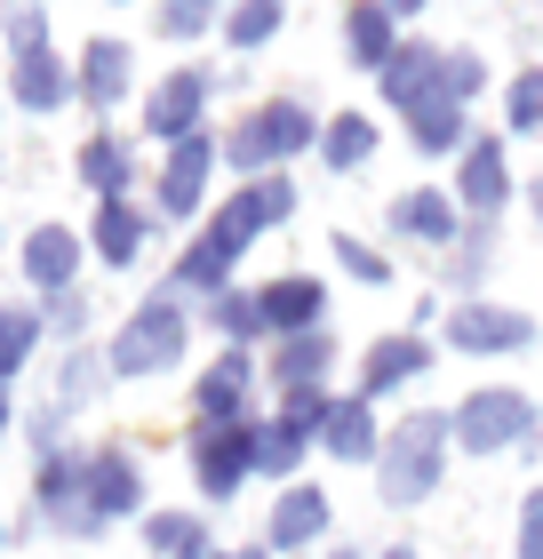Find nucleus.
I'll list each match as a JSON object with an SVG mask.
<instances>
[{"mask_svg": "<svg viewBox=\"0 0 543 559\" xmlns=\"http://www.w3.org/2000/svg\"><path fill=\"white\" fill-rule=\"evenodd\" d=\"M288 216H296V185H288V176H248V185L216 209L209 233L185 248V264H176V288H185V296H216L224 272L240 264V248H248L256 233H272V224H288Z\"/></svg>", "mask_w": 543, "mask_h": 559, "instance_id": "f257e3e1", "label": "nucleus"}, {"mask_svg": "<svg viewBox=\"0 0 543 559\" xmlns=\"http://www.w3.org/2000/svg\"><path fill=\"white\" fill-rule=\"evenodd\" d=\"M439 440H456V424L448 416H408L392 440H383V455H376V479H383V503H424L432 488H439Z\"/></svg>", "mask_w": 543, "mask_h": 559, "instance_id": "f03ea898", "label": "nucleus"}, {"mask_svg": "<svg viewBox=\"0 0 543 559\" xmlns=\"http://www.w3.org/2000/svg\"><path fill=\"white\" fill-rule=\"evenodd\" d=\"M304 144H320V120L296 105V96H280V105H256L240 129L224 136V160L232 168H248V176H272V160H288V152Z\"/></svg>", "mask_w": 543, "mask_h": 559, "instance_id": "7ed1b4c3", "label": "nucleus"}, {"mask_svg": "<svg viewBox=\"0 0 543 559\" xmlns=\"http://www.w3.org/2000/svg\"><path fill=\"white\" fill-rule=\"evenodd\" d=\"M448 424H456V440L472 448V455H504V448H520V440H535V431H543L535 400H528V392H504V384L472 392Z\"/></svg>", "mask_w": 543, "mask_h": 559, "instance_id": "20e7f679", "label": "nucleus"}, {"mask_svg": "<svg viewBox=\"0 0 543 559\" xmlns=\"http://www.w3.org/2000/svg\"><path fill=\"white\" fill-rule=\"evenodd\" d=\"M185 304L176 296H152V304H137V320L120 328V344L105 352L113 360V376H152V368H176L185 360Z\"/></svg>", "mask_w": 543, "mask_h": 559, "instance_id": "39448f33", "label": "nucleus"}, {"mask_svg": "<svg viewBox=\"0 0 543 559\" xmlns=\"http://www.w3.org/2000/svg\"><path fill=\"white\" fill-rule=\"evenodd\" d=\"M248 472H256V424H200V431H192V479H200L216 503L240 488Z\"/></svg>", "mask_w": 543, "mask_h": 559, "instance_id": "423d86ee", "label": "nucleus"}, {"mask_svg": "<svg viewBox=\"0 0 543 559\" xmlns=\"http://www.w3.org/2000/svg\"><path fill=\"white\" fill-rule=\"evenodd\" d=\"M448 344L456 352H528L535 344V320L528 312H511V304H456V320H448Z\"/></svg>", "mask_w": 543, "mask_h": 559, "instance_id": "0eeeda50", "label": "nucleus"}, {"mask_svg": "<svg viewBox=\"0 0 543 559\" xmlns=\"http://www.w3.org/2000/svg\"><path fill=\"white\" fill-rule=\"evenodd\" d=\"M144 503V479H137V455L128 448H96L88 455V527H113Z\"/></svg>", "mask_w": 543, "mask_h": 559, "instance_id": "6e6552de", "label": "nucleus"}, {"mask_svg": "<svg viewBox=\"0 0 543 559\" xmlns=\"http://www.w3.org/2000/svg\"><path fill=\"white\" fill-rule=\"evenodd\" d=\"M200 112H209V72H168L161 88H152V112H144V129L161 136L168 152L200 136Z\"/></svg>", "mask_w": 543, "mask_h": 559, "instance_id": "1a4fd4ad", "label": "nucleus"}, {"mask_svg": "<svg viewBox=\"0 0 543 559\" xmlns=\"http://www.w3.org/2000/svg\"><path fill=\"white\" fill-rule=\"evenodd\" d=\"M456 200H463V209H472L480 224H487V216H496L504 200H511V168H504V144H496V136H472V144H463Z\"/></svg>", "mask_w": 543, "mask_h": 559, "instance_id": "9d476101", "label": "nucleus"}, {"mask_svg": "<svg viewBox=\"0 0 543 559\" xmlns=\"http://www.w3.org/2000/svg\"><path fill=\"white\" fill-rule=\"evenodd\" d=\"M424 368H432V344H424V336H376V344H368V360H359V400L408 392Z\"/></svg>", "mask_w": 543, "mask_h": 559, "instance_id": "9b49d317", "label": "nucleus"}, {"mask_svg": "<svg viewBox=\"0 0 543 559\" xmlns=\"http://www.w3.org/2000/svg\"><path fill=\"white\" fill-rule=\"evenodd\" d=\"M40 512L57 527H88V455H72V448L40 455Z\"/></svg>", "mask_w": 543, "mask_h": 559, "instance_id": "f8f14e48", "label": "nucleus"}, {"mask_svg": "<svg viewBox=\"0 0 543 559\" xmlns=\"http://www.w3.org/2000/svg\"><path fill=\"white\" fill-rule=\"evenodd\" d=\"M383 96H392L400 112H416V105H432V96H448V57L439 48H424V40H408L392 64H383Z\"/></svg>", "mask_w": 543, "mask_h": 559, "instance_id": "ddd939ff", "label": "nucleus"}, {"mask_svg": "<svg viewBox=\"0 0 543 559\" xmlns=\"http://www.w3.org/2000/svg\"><path fill=\"white\" fill-rule=\"evenodd\" d=\"M256 296H264V328H272V336L280 344H288V336H312V328L328 320V288H320V280H272V288H256Z\"/></svg>", "mask_w": 543, "mask_h": 559, "instance_id": "4468645a", "label": "nucleus"}, {"mask_svg": "<svg viewBox=\"0 0 543 559\" xmlns=\"http://www.w3.org/2000/svg\"><path fill=\"white\" fill-rule=\"evenodd\" d=\"M209 168H216V136H185V144H176L168 168H161V216H192Z\"/></svg>", "mask_w": 543, "mask_h": 559, "instance_id": "2eb2a0df", "label": "nucleus"}, {"mask_svg": "<svg viewBox=\"0 0 543 559\" xmlns=\"http://www.w3.org/2000/svg\"><path fill=\"white\" fill-rule=\"evenodd\" d=\"M248 384H256V368H248V352H224V360L192 384V400H200V424H240V408H248Z\"/></svg>", "mask_w": 543, "mask_h": 559, "instance_id": "dca6fc26", "label": "nucleus"}, {"mask_svg": "<svg viewBox=\"0 0 543 559\" xmlns=\"http://www.w3.org/2000/svg\"><path fill=\"white\" fill-rule=\"evenodd\" d=\"M72 272H81V240H72L64 224H40V233L24 240V280H33V288H48V296H64Z\"/></svg>", "mask_w": 543, "mask_h": 559, "instance_id": "f3484780", "label": "nucleus"}, {"mask_svg": "<svg viewBox=\"0 0 543 559\" xmlns=\"http://www.w3.org/2000/svg\"><path fill=\"white\" fill-rule=\"evenodd\" d=\"M320 448L328 455H344V464H368V455H383V440H376V408L368 400H335L328 408V424H320Z\"/></svg>", "mask_w": 543, "mask_h": 559, "instance_id": "a211bd4d", "label": "nucleus"}, {"mask_svg": "<svg viewBox=\"0 0 543 559\" xmlns=\"http://www.w3.org/2000/svg\"><path fill=\"white\" fill-rule=\"evenodd\" d=\"M392 233L400 240H424V248H448L456 240V200L448 192H408V200H392Z\"/></svg>", "mask_w": 543, "mask_h": 559, "instance_id": "6ab92c4d", "label": "nucleus"}, {"mask_svg": "<svg viewBox=\"0 0 543 559\" xmlns=\"http://www.w3.org/2000/svg\"><path fill=\"white\" fill-rule=\"evenodd\" d=\"M9 88H16V105H24V112H57L64 96L81 88V72H64V64L40 48V57H16V81H9Z\"/></svg>", "mask_w": 543, "mask_h": 559, "instance_id": "aec40b11", "label": "nucleus"}, {"mask_svg": "<svg viewBox=\"0 0 543 559\" xmlns=\"http://www.w3.org/2000/svg\"><path fill=\"white\" fill-rule=\"evenodd\" d=\"M81 96H88V112H113L120 96H128V40H88V57H81Z\"/></svg>", "mask_w": 543, "mask_h": 559, "instance_id": "412c9836", "label": "nucleus"}, {"mask_svg": "<svg viewBox=\"0 0 543 559\" xmlns=\"http://www.w3.org/2000/svg\"><path fill=\"white\" fill-rule=\"evenodd\" d=\"M344 48H352V64H368L383 72L400 57V33H392V9H376V0H359V9L344 16Z\"/></svg>", "mask_w": 543, "mask_h": 559, "instance_id": "4be33fe9", "label": "nucleus"}, {"mask_svg": "<svg viewBox=\"0 0 543 559\" xmlns=\"http://www.w3.org/2000/svg\"><path fill=\"white\" fill-rule=\"evenodd\" d=\"M328 360H335V336H328V328H312V336H288V344H280V360H272V384H288V392H320Z\"/></svg>", "mask_w": 543, "mask_h": 559, "instance_id": "5701e85b", "label": "nucleus"}, {"mask_svg": "<svg viewBox=\"0 0 543 559\" xmlns=\"http://www.w3.org/2000/svg\"><path fill=\"white\" fill-rule=\"evenodd\" d=\"M312 536H328V496L320 488H288L272 512V551H304Z\"/></svg>", "mask_w": 543, "mask_h": 559, "instance_id": "b1692460", "label": "nucleus"}, {"mask_svg": "<svg viewBox=\"0 0 543 559\" xmlns=\"http://www.w3.org/2000/svg\"><path fill=\"white\" fill-rule=\"evenodd\" d=\"M144 233H152L144 209H128V200H96V257H105V264H137Z\"/></svg>", "mask_w": 543, "mask_h": 559, "instance_id": "393cba45", "label": "nucleus"}, {"mask_svg": "<svg viewBox=\"0 0 543 559\" xmlns=\"http://www.w3.org/2000/svg\"><path fill=\"white\" fill-rule=\"evenodd\" d=\"M144 544L161 559H209V520H200V512H152Z\"/></svg>", "mask_w": 543, "mask_h": 559, "instance_id": "a878e982", "label": "nucleus"}, {"mask_svg": "<svg viewBox=\"0 0 543 559\" xmlns=\"http://www.w3.org/2000/svg\"><path fill=\"white\" fill-rule=\"evenodd\" d=\"M81 176H88V192H96V200H128V176H137V160H128V144H120V136H88Z\"/></svg>", "mask_w": 543, "mask_h": 559, "instance_id": "bb28decb", "label": "nucleus"}, {"mask_svg": "<svg viewBox=\"0 0 543 559\" xmlns=\"http://www.w3.org/2000/svg\"><path fill=\"white\" fill-rule=\"evenodd\" d=\"M368 152H376V120L368 112H344V120H328L320 129V160L344 176V168H368Z\"/></svg>", "mask_w": 543, "mask_h": 559, "instance_id": "cd10ccee", "label": "nucleus"}, {"mask_svg": "<svg viewBox=\"0 0 543 559\" xmlns=\"http://www.w3.org/2000/svg\"><path fill=\"white\" fill-rule=\"evenodd\" d=\"M304 448H312V431H296L288 416H272V424H256V472H272V479H288L304 464Z\"/></svg>", "mask_w": 543, "mask_h": 559, "instance_id": "c85d7f7f", "label": "nucleus"}, {"mask_svg": "<svg viewBox=\"0 0 543 559\" xmlns=\"http://www.w3.org/2000/svg\"><path fill=\"white\" fill-rule=\"evenodd\" d=\"M408 129H416V152H456V144H463V105L432 96V105L408 112Z\"/></svg>", "mask_w": 543, "mask_h": 559, "instance_id": "c756f323", "label": "nucleus"}, {"mask_svg": "<svg viewBox=\"0 0 543 559\" xmlns=\"http://www.w3.org/2000/svg\"><path fill=\"white\" fill-rule=\"evenodd\" d=\"M33 352H40V312L9 304V312H0V384H9V376L33 360Z\"/></svg>", "mask_w": 543, "mask_h": 559, "instance_id": "7c9ffc66", "label": "nucleus"}, {"mask_svg": "<svg viewBox=\"0 0 543 559\" xmlns=\"http://www.w3.org/2000/svg\"><path fill=\"white\" fill-rule=\"evenodd\" d=\"M209 320H216V328H224V336H232V352H240L248 336H264V296H248V288H224Z\"/></svg>", "mask_w": 543, "mask_h": 559, "instance_id": "2f4dec72", "label": "nucleus"}, {"mask_svg": "<svg viewBox=\"0 0 543 559\" xmlns=\"http://www.w3.org/2000/svg\"><path fill=\"white\" fill-rule=\"evenodd\" d=\"M272 33H280V0H248V9L224 16V40H232V48H264Z\"/></svg>", "mask_w": 543, "mask_h": 559, "instance_id": "473e14b6", "label": "nucleus"}, {"mask_svg": "<svg viewBox=\"0 0 543 559\" xmlns=\"http://www.w3.org/2000/svg\"><path fill=\"white\" fill-rule=\"evenodd\" d=\"M105 376H113V360H105V352H72V360H64V376H57V400L72 408V400L105 392Z\"/></svg>", "mask_w": 543, "mask_h": 559, "instance_id": "72a5a7b5", "label": "nucleus"}, {"mask_svg": "<svg viewBox=\"0 0 543 559\" xmlns=\"http://www.w3.org/2000/svg\"><path fill=\"white\" fill-rule=\"evenodd\" d=\"M504 112H511V129H543V72H520V81H511V96H504Z\"/></svg>", "mask_w": 543, "mask_h": 559, "instance_id": "f704fd0d", "label": "nucleus"}, {"mask_svg": "<svg viewBox=\"0 0 543 559\" xmlns=\"http://www.w3.org/2000/svg\"><path fill=\"white\" fill-rule=\"evenodd\" d=\"M209 24H216L209 0H176V9H161V33L168 40H192V33H209Z\"/></svg>", "mask_w": 543, "mask_h": 559, "instance_id": "c9c22d12", "label": "nucleus"}, {"mask_svg": "<svg viewBox=\"0 0 543 559\" xmlns=\"http://www.w3.org/2000/svg\"><path fill=\"white\" fill-rule=\"evenodd\" d=\"M335 257H344V272H352V280H368V288H383V280H392V264H383L368 240H335Z\"/></svg>", "mask_w": 543, "mask_h": 559, "instance_id": "e433bc0d", "label": "nucleus"}, {"mask_svg": "<svg viewBox=\"0 0 543 559\" xmlns=\"http://www.w3.org/2000/svg\"><path fill=\"white\" fill-rule=\"evenodd\" d=\"M480 88H487V64L480 57H448V105H472Z\"/></svg>", "mask_w": 543, "mask_h": 559, "instance_id": "4c0bfd02", "label": "nucleus"}, {"mask_svg": "<svg viewBox=\"0 0 543 559\" xmlns=\"http://www.w3.org/2000/svg\"><path fill=\"white\" fill-rule=\"evenodd\" d=\"M48 328H64V336H81V328H88V296H81V288L48 296Z\"/></svg>", "mask_w": 543, "mask_h": 559, "instance_id": "58836bf2", "label": "nucleus"}, {"mask_svg": "<svg viewBox=\"0 0 543 559\" xmlns=\"http://www.w3.org/2000/svg\"><path fill=\"white\" fill-rule=\"evenodd\" d=\"M9 40H16V57H40V40H48V16H40V9H16V16H9Z\"/></svg>", "mask_w": 543, "mask_h": 559, "instance_id": "ea45409f", "label": "nucleus"}, {"mask_svg": "<svg viewBox=\"0 0 543 559\" xmlns=\"http://www.w3.org/2000/svg\"><path fill=\"white\" fill-rule=\"evenodd\" d=\"M520 559H543V488L520 503Z\"/></svg>", "mask_w": 543, "mask_h": 559, "instance_id": "a19ab883", "label": "nucleus"}, {"mask_svg": "<svg viewBox=\"0 0 543 559\" xmlns=\"http://www.w3.org/2000/svg\"><path fill=\"white\" fill-rule=\"evenodd\" d=\"M0 440H9V384H0Z\"/></svg>", "mask_w": 543, "mask_h": 559, "instance_id": "79ce46f5", "label": "nucleus"}, {"mask_svg": "<svg viewBox=\"0 0 543 559\" xmlns=\"http://www.w3.org/2000/svg\"><path fill=\"white\" fill-rule=\"evenodd\" d=\"M209 559H272V551H209Z\"/></svg>", "mask_w": 543, "mask_h": 559, "instance_id": "37998d69", "label": "nucleus"}, {"mask_svg": "<svg viewBox=\"0 0 543 559\" xmlns=\"http://www.w3.org/2000/svg\"><path fill=\"white\" fill-rule=\"evenodd\" d=\"M535 216H543V176H535Z\"/></svg>", "mask_w": 543, "mask_h": 559, "instance_id": "c03bdc74", "label": "nucleus"}, {"mask_svg": "<svg viewBox=\"0 0 543 559\" xmlns=\"http://www.w3.org/2000/svg\"><path fill=\"white\" fill-rule=\"evenodd\" d=\"M383 559H416V551H408V544H400V551H383Z\"/></svg>", "mask_w": 543, "mask_h": 559, "instance_id": "a18cd8bd", "label": "nucleus"}, {"mask_svg": "<svg viewBox=\"0 0 543 559\" xmlns=\"http://www.w3.org/2000/svg\"><path fill=\"white\" fill-rule=\"evenodd\" d=\"M344 559H352V551H344Z\"/></svg>", "mask_w": 543, "mask_h": 559, "instance_id": "49530a36", "label": "nucleus"}]
</instances>
